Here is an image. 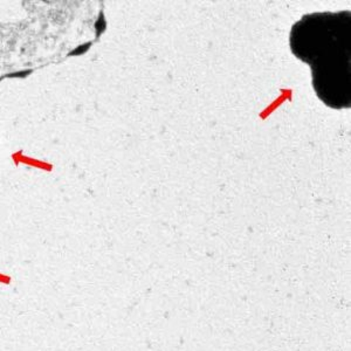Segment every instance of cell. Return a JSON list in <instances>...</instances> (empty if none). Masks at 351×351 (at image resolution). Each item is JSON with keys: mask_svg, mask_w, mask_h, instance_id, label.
<instances>
[{"mask_svg": "<svg viewBox=\"0 0 351 351\" xmlns=\"http://www.w3.org/2000/svg\"><path fill=\"white\" fill-rule=\"evenodd\" d=\"M289 46L311 69L316 95L332 109L351 107V12L309 13L293 25Z\"/></svg>", "mask_w": 351, "mask_h": 351, "instance_id": "cell-1", "label": "cell"}]
</instances>
